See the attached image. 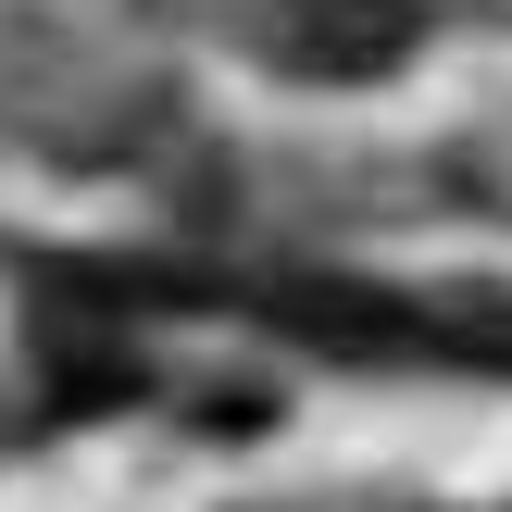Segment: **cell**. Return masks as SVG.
Instances as JSON below:
<instances>
[{
	"instance_id": "obj_1",
	"label": "cell",
	"mask_w": 512,
	"mask_h": 512,
	"mask_svg": "<svg viewBox=\"0 0 512 512\" xmlns=\"http://www.w3.org/2000/svg\"><path fill=\"white\" fill-rule=\"evenodd\" d=\"M400 0H288V63L300 75H375V63H400Z\"/></svg>"
}]
</instances>
